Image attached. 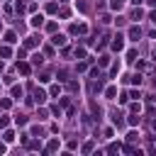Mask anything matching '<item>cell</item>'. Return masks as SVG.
Masks as SVG:
<instances>
[{"instance_id": "5", "label": "cell", "mask_w": 156, "mask_h": 156, "mask_svg": "<svg viewBox=\"0 0 156 156\" xmlns=\"http://www.w3.org/2000/svg\"><path fill=\"white\" fill-rule=\"evenodd\" d=\"M110 5H112V8H115V10H120V8H122V5H125V0H112V3H110Z\"/></svg>"}, {"instance_id": "16", "label": "cell", "mask_w": 156, "mask_h": 156, "mask_svg": "<svg viewBox=\"0 0 156 156\" xmlns=\"http://www.w3.org/2000/svg\"><path fill=\"white\" fill-rule=\"evenodd\" d=\"M151 127H154V129H156V120H154V122H151Z\"/></svg>"}, {"instance_id": "8", "label": "cell", "mask_w": 156, "mask_h": 156, "mask_svg": "<svg viewBox=\"0 0 156 156\" xmlns=\"http://www.w3.org/2000/svg\"><path fill=\"white\" fill-rule=\"evenodd\" d=\"M0 56H5V59L10 56V49H8V46H0Z\"/></svg>"}, {"instance_id": "3", "label": "cell", "mask_w": 156, "mask_h": 156, "mask_svg": "<svg viewBox=\"0 0 156 156\" xmlns=\"http://www.w3.org/2000/svg\"><path fill=\"white\" fill-rule=\"evenodd\" d=\"M34 100H37V103H44V100H46V93H44V90H37V93H34Z\"/></svg>"}, {"instance_id": "14", "label": "cell", "mask_w": 156, "mask_h": 156, "mask_svg": "<svg viewBox=\"0 0 156 156\" xmlns=\"http://www.w3.org/2000/svg\"><path fill=\"white\" fill-rule=\"evenodd\" d=\"M132 3H134V5H139V3H141V0H132Z\"/></svg>"}, {"instance_id": "1", "label": "cell", "mask_w": 156, "mask_h": 156, "mask_svg": "<svg viewBox=\"0 0 156 156\" xmlns=\"http://www.w3.org/2000/svg\"><path fill=\"white\" fill-rule=\"evenodd\" d=\"M29 24H32V27H42V24H44V17H42V15H34V17L29 20Z\"/></svg>"}, {"instance_id": "7", "label": "cell", "mask_w": 156, "mask_h": 156, "mask_svg": "<svg viewBox=\"0 0 156 156\" xmlns=\"http://www.w3.org/2000/svg\"><path fill=\"white\" fill-rule=\"evenodd\" d=\"M51 42H54V44H64V42H66V37H61V34H56V37L51 39Z\"/></svg>"}, {"instance_id": "10", "label": "cell", "mask_w": 156, "mask_h": 156, "mask_svg": "<svg viewBox=\"0 0 156 156\" xmlns=\"http://www.w3.org/2000/svg\"><path fill=\"white\" fill-rule=\"evenodd\" d=\"M20 71H22V73H29V64H20Z\"/></svg>"}, {"instance_id": "12", "label": "cell", "mask_w": 156, "mask_h": 156, "mask_svg": "<svg viewBox=\"0 0 156 156\" xmlns=\"http://www.w3.org/2000/svg\"><path fill=\"white\" fill-rule=\"evenodd\" d=\"M5 125H8V120H0V127H5Z\"/></svg>"}, {"instance_id": "6", "label": "cell", "mask_w": 156, "mask_h": 156, "mask_svg": "<svg viewBox=\"0 0 156 156\" xmlns=\"http://www.w3.org/2000/svg\"><path fill=\"white\" fill-rule=\"evenodd\" d=\"M5 42H8V44L15 42V32H8V34H5Z\"/></svg>"}, {"instance_id": "4", "label": "cell", "mask_w": 156, "mask_h": 156, "mask_svg": "<svg viewBox=\"0 0 156 156\" xmlns=\"http://www.w3.org/2000/svg\"><path fill=\"white\" fill-rule=\"evenodd\" d=\"M141 34V32H139V27H134V29H129V37L134 39V42H137V37Z\"/></svg>"}, {"instance_id": "11", "label": "cell", "mask_w": 156, "mask_h": 156, "mask_svg": "<svg viewBox=\"0 0 156 156\" xmlns=\"http://www.w3.org/2000/svg\"><path fill=\"white\" fill-rule=\"evenodd\" d=\"M137 137H139L137 132H129V134H127V141H134V139H137Z\"/></svg>"}, {"instance_id": "2", "label": "cell", "mask_w": 156, "mask_h": 156, "mask_svg": "<svg viewBox=\"0 0 156 156\" xmlns=\"http://www.w3.org/2000/svg\"><path fill=\"white\" fill-rule=\"evenodd\" d=\"M122 46H125V42H122V37H115V42H112V49H122Z\"/></svg>"}, {"instance_id": "13", "label": "cell", "mask_w": 156, "mask_h": 156, "mask_svg": "<svg viewBox=\"0 0 156 156\" xmlns=\"http://www.w3.org/2000/svg\"><path fill=\"white\" fill-rule=\"evenodd\" d=\"M146 3H149V5H156V0H146Z\"/></svg>"}, {"instance_id": "15", "label": "cell", "mask_w": 156, "mask_h": 156, "mask_svg": "<svg viewBox=\"0 0 156 156\" xmlns=\"http://www.w3.org/2000/svg\"><path fill=\"white\" fill-rule=\"evenodd\" d=\"M3 151H5V146H3V144H0V154H3Z\"/></svg>"}, {"instance_id": "9", "label": "cell", "mask_w": 156, "mask_h": 156, "mask_svg": "<svg viewBox=\"0 0 156 156\" xmlns=\"http://www.w3.org/2000/svg\"><path fill=\"white\" fill-rule=\"evenodd\" d=\"M12 95L20 98V95H22V88H17V85H15V88H12Z\"/></svg>"}]
</instances>
